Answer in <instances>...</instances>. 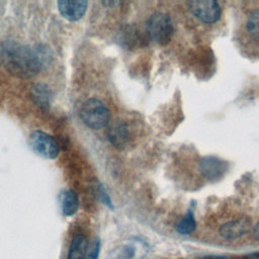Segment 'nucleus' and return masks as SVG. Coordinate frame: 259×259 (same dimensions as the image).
<instances>
[{"label":"nucleus","instance_id":"f257e3e1","mask_svg":"<svg viewBox=\"0 0 259 259\" xmlns=\"http://www.w3.org/2000/svg\"><path fill=\"white\" fill-rule=\"evenodd\" d=\"M0 66L19 78H31L38 74L41 63L29 47L12 40L0 44Z\"/></svg>","mask_w":259,"mask_h":259},{"label":"nucleus","instance_id":"f03ea898","mask_svg":"<svg viewBox=\"0 0 259 259\" xmlns=\"http://www.w3.org/2000/svg\"><path fill=\"white\" fill-rule=\"evenodd\" d=\"M80 117L86 125L98 130L107 125L109 121V110L102 101L91 98L82 104Z\"/></svg>","mask_w":259,"mask_h":259},{"label":"nucleus","instance_id":"7ed1b4c3","mask_svg":"<svg viewBox=\"0 0 259 259\" xmlns=\"http://www.w3.org/2000/svg\"><path fill=\"white\" fill-rule=\"evenodd\" d=\"M147 31L152 40L159 45H166L170 41L174 31L173 22L168 14L156 12L148 19Z\"/></svg>","mask_w":259,"mask_h":259},{"label":"nucleus","instance_id":"20e7f679","mask_svg":"<svg viewBox=\"0 0 259 259\" xmlns=\"http://www.w3.org/2000/svg\"><path fill=\"white\" fill-rule=\"evenodd\" d=\"M29 145L34 153L46 159H55L59 154L57 141L41 131H34L30 134Z\"/></svg>","mask_w":259,"mask_h":259},{"label":"nucleus","instance_id":"39448f33","mask_svg":"<svg viewBox=\"0 0 259 259\" xmlns=\"http://www.w3.org/2000/svg\"><path fill=\"white\" fill-rule=\"evenodd\" d=\"M192 15L204 23H214L221 17V7L212 0H193L187 2Z\"/></svg>","mask_w":259,"mask_h":259},{"label":"nucleus","instance_id":"423d86ee","mask_svg":"<svg viewBox=\"0 0 259 259\" xmlns=\"http://www.w3.org/2000/svg\"><path fill=\"white\" fill-rule=\"evenodd\" d=\"M58 8L64 18L70 21H76L82 18V16L86 12L87 2L83 0L59 1Z\"/></svg>","mask_w":259,"mask_h":259},{"label":"nucleus","instance_id":"0eeeda50","mask_svg":"<svg viewBox=\"0 0 259 259\" xmlns=\"http://www.w3.org/2000/svg\"><path fill=\"white\" fill-rule=\"evenodd\" d=\"M109 142L117 149H123L130 141V131L122 121H115L108 131Z\"/></svg>","mask_w":259,"mask_h":259},{"label":"nucleus","instance_id":"6e6552de","mask_svg":"<svg viewBox=\"0 0 259 259\" xmlns=\"http://www.w3.org/2000/svg\"><path fill=\"white\" fill-rule=\"evenodd\" d=\"M249 229V223L246 220L239 219L231 221L221 228V234L227 239H236L243 236Z\"/></svg>","mask_w":259,"mask_h":259},{"label":"nucleus","instance_id":"1a4fd4ad","mask_svg":"<svg viewBox=\"0 0 259 259\" xmlns=\"http://www.w3.org/2000/svg\"><path fill=\"white\" fill-rule=\"evenodd\" d=\"M87 251V238L83 234H76L71 240L67 259H85Z\"/></svg>","mask_w":259,"mask_h":259},{"label":"nucleus","instance_id":"9d476101","mask_svg":"<svg viewBox=\"0 0 259 259\" xmlns=\"http://www.w3.org/2000/svg\"><path fill=\"white\" fill-rule=\"evenodd\" d=\"M30 95H31L33 102L37 106H39L44 109L49 108L51 92H50V88L46 84L38 83V84L33 85V87L31 88V91H30Z\"/></svg>","mask_w":259,"mask_h":259},{"label":"nucleus","instance_id":"9b49d317","mask_svg":"<svg viewBox=\"0 0 259 259\" xmlns=\"http://www.w3.org/2000/svg\"><path fill=\"white\" fill-rule=\"evenodd\" d=\"M79 206V198L73 189H67L62 195V211L65 215L71 217L76 213Z\"/></svg>","mask_w":259,"mask_h":259},{"label":"nucleus","instance_id":"f8f14e48","mask_svg":"<svg viewBox=\"0 0 259 259\" xmlns=\"http://www.w3.org/2000/svg\"><path fill=\"white\" fill-rule=\"evenodd\" d=\"M246 29L253 38H259V9H255L249 14Z\"/></svg>","mask_w":259,"mask_h":259},{"label":"nucleus","instance_id":"ddd939ff","mask_svg":"<svg viewBox=\"0 0 259 259\" xmlns=\"http://www.w3.org/2000/svg\"><path fill=\"white\" fill-rule=\"evenodd\" d=\"M220 165H221L220 161L212 158H208L201 163V169H202V172L208 177L219 176L220 171L224 170L223 168H221Z\"/></svg>","mask_w":259,"mask_h":259},{"label":"nucleus","instance_id":"4468645a","mask_svg":"<svg viewBox=\"0 0 259 259\" xmlns=\"http://www.w3.org/2000/svg\"><path fill=\"white\" fill-rule=\"evenodd\" d=\"M177 231L180 234H189L191 233L194 229H195V221H194V217L192 214V212L189 210L186 215L177 224L176 226Z\"/></svg>","mask_w":259,"mask_h":259},{"label":"nucleus","instance_id":"2eb2a0df","mask_svg":"<svg viewBox=\"0 0 259 259\" xmlns=\"http://www.w3.org/2000/svg\"><path fill=\"white\" fill-rule=\"evenodd\" d=\"M96 193H97V196H98L99 200H100L103 204H105L107 207L113 209V204H112V202H111V199H110L109 195L107 194L106 190L104 189V187H103L101 184H98Z\"/></svg>","mask_w":259,"mask_h":259},{"label":"nucleus","instance_id":"dca6fc26","mask_svg":"<svg viewBox=\"0 0 259 259\" xmlns=\"http://www.w3.org/2000/svg\"><path fill=\"white\" fill-rule=\"evenodd\" d=\"M100 247H101L100 240L98 238H96L93 241V243L91 245V248H90L89 252L87 253L85 259H98L99 253H100Z\"/></svg>","mask_w":259,"mask_h":259},{"label":"nucleus","instance_id":"f3484780","mask_svg":"<svg viewBox=\"0 0 259 259\" xmlns=\"http://www.w3.org/2000/svg\"><path fill=\"white\" fill-rule=\"evenodd\" d=\"M135 255V249L132 246H126L123 251V257L126 259H131Z\"/></svg>","mask_w":259,"mask_h":259},{"label":"nucleus","instance_id":"a211bd4d","mask_svg":"<svg viewBox=\"0 0 259 259\" xmlns=\"http://www.w3.org/2000/svg\"><path fill=\"white\" fill-rule=\"evenodd\" d=\"M253 233H254L255 238L259 240V222H258V223L256 224V226L254 227V231H253Z\"/></svg>","mask_w":259,"mask_h":259},{"label":"nucleus","instance_id":"6ab92c4d","mask_svg":"<svg viewBox=\"0 0 259 259\" xmlns=\"http://www.w3.org/2000/svg\"><path fill=\"white\" fill-rule=\"evenodd\" d=\"M245 259H259V253H252L245 257Z\"/></svg>","mask_w":259,"mask_h":259},{"label":"nucleus","instance_id":"aec40b11","mask_svg":"<svg viewBox=\"0 0 259 259\" xmlns=\"http://www.w3.org/2000/svg\"><path fill=\"white\" fill-rule=\"evenodd\" d=\"M202 259H229V258L224 257V256H209V257H205Z\"/></svg>","mask_w":259,"mask_h":259}]
</instances>
